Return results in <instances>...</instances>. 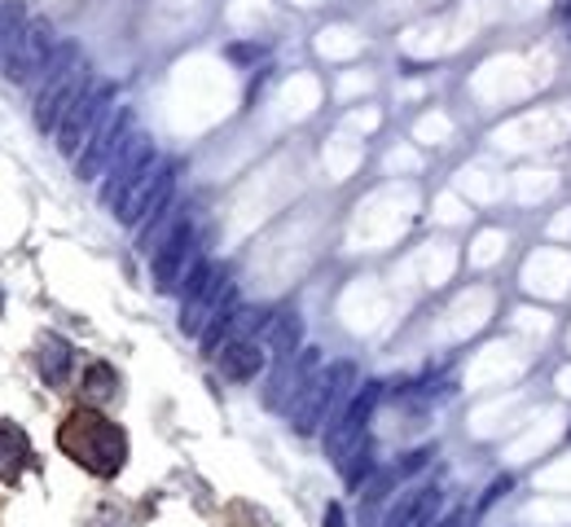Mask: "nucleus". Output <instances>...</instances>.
<instances>
[{
    "label": "nucleus",
    "instance_id": "21",
    "mask_svg": "<svg viewBox=\"0 0 571 527\" xmlns=\"http://www.w3.org/2000/svg\"><path fill=\"white\" fill-rule=\"evenodd\" d=\"M418 527H462V514H435V510H431Z\"/></svg>",
    "mask_w": 571,
    "mask_h": 527
},
{
    "label": "nucleus",
    "instance_id": "5",
    "mask_svg": "<svg viewBox=\"0 0 571 527\" xmlns=\"http://www.w3.org/2000/svg\"><path fill=\"white\" fill-rule=\"evenodd\" d=\"M110 111H114V84H88L79 97H75V105L66 111V120L58 124V150L66 154V159H79V150L97 137V128L110 120Z\"/></svg>",
    "mask_w": 571,
    "mask_h": 527
},
{
    "label": "nucleus",
    "instance_id": "16",
    "mask_svg": "<svg viewBox=\"0 0 571 527\" xmlns=\"http://www.w3.org/2000/svg\"><path fill=\"white\" fill-rule=\"evenodd\" d=\"M32 466V444L14 422H0V484L23 479V470Z\"/></svg>",
    "mask_w": 571,
    "mask_h": 527
},
{
    "label": "nucleus",
    "instance_id": "10",
    "mask_svg": "<svg viewBox=\"0 0 571 527\" xmlns=\"http://www.w3.org/2000/svg\"><path fill=\"white\" fill-rule=\"evenodd\" d=\"M128 137H133V111H128V105H120V111H110V120L97 128V137L79 150V159H75V176H79V180L101 176V172L110 167V159L124 150Z\"/></svg>",
    "mask_w": 571,
    "mask_h": 527
},
{
    "label": "nucleus",
    "instance_id": "7",
    "mask_svg": "<svg viewBox=\"0 0 571 527\" xmlns=\"http://www.w3.org/2000/svg\"><path fill=\"white\" fill-rule=\"evenodd\" d=\"M172 189H176V167L172 163H154V167H146L133 185H128V193L114 202V221L120 225H128V229H141L154 211H163L167 202H172Z\"/></svg>",
    "mask_w": 571,
    "mask_h": 527
},
{
    "label": "nucleus",
    "instance_id": "18",
    "mask_svg": "<svg viewBox=\"0 0 571 527\" xmlns=\"http://www.w3.org/2000/svg\"><path fill=\"white\" fill-rule=\"evenodd\" d=\"M27 23H32V14H27L23 0H5V5H0V66H5V58L14 53Z\"/></svg>",
    "mask_w": 571,
    "mask_h": 527
},
{
    "label": "nucleus",
    "instance_id": "11",
    "mask_svg": "<svg viewBox=\"0 0 571 527\" xmlns=\"http://www.w3.org/2000/svg\"><path fill=\"white\" fill-rule=\"evenodd\" d=\"M159 163V154H154V141L146 137V133H133L128 141H124V150L110 159V167H105V180H101V202L105 206H114L124 193H128V185L146 172V167H154Z\"/></svg>",
    "mask_w": 571,
    "mask_h": 527
},
{
    "label": "nucleus",
    "instance_id": "4",
    "mask_svg": "<svg viewBox=\"0 0 571 527\" xmlns=\"http://www.w3.org/2000/svg\"><path fill=\"white\" fill-rule=\"evenodd\" d=\"M234 299H238V290H234V281H228V268L211 264V260H198L194 273L185 277V286H181V330L189 339H202L211 316Z\"/></svg>",
    "mask_w": 571,
    "mask_h": 527
},
{
    "label": "nucleus",
    "instance_id": "19",
    "mask_svg": "<svg viewBox=\"0 0 571 527\" xmlns=\"http://www.w3.org/2000/svg\"><path fill=\"white\" fill-rule=\"evenodd\" d=\"M66 374H71V343L58 339V335H49L40 343V378L58 387V382H66Z\"/></svg>",
    "mask_w": 571,
    "mask_h": 527
},
{
    "label": "nucleus",
    "instance_id": "3",
    "mask_svg": "<svg viewBox=\"0 0 571 527\" xmlns=\"http://www.w3.org/2000/svg\"><path fill=\"white\" fill-rule=\"evenodd\" d=\"M88 88V66L79 62V49L75 45H58L49 71H45V84L36 92V105H32V115H36V128L40 133H58V124L66 120V111L75 105V97Z\"/></svg>",
    "mask_w": 571,
    "mask_h": 527
},
{
    "label": "nucleus",
    "instance_id": "1",
    "mask_svg": "<svg viewBox=\"0 0 571 527\" xmlns=\"http://www.w3.org/2000/svg\"><path fill=\"white\" fill-rule=\"evenodd\" d=\"M58 444H62V453L75 462V466H84L88 475H97V479H114L124 470V462H128V436L114 427L110 417H101L97 409H75L66 422H62V431H58Z\"/></svg>",
    "mask_w": 571,
    "mask_h": 527
},
{
    "label": "nucleus",
    "instance_id": "9",
    "mask_svg": "<svg viewBox=\"0 0 571 527\" xmlns=\"http://www.w3.org/2000/svg\"><path fill=\"white\" fill-rule=\"evenodd\" d=\"M53 53H58V36H53L49 18H32V23L23 27V36H18V45H14V53L5 58V66H0V71H5L14 84H32L36 75H45V71H49Z\"/></svg>",
    "mask_w": 571,
    "mask_h": 527
},
{
    "label": "nucleus",
    "instance_id": "17",
    "mask_svg": "<svg viewBox=\"0 0 571 527\" xmlns=\"http://www.w3.org/2000/svg\"><path fill=\"white\" fill-rule=\"evenodd\" d=\"M84 404H110L114 396H120V374H114L105 361H97V365H88L84 369Z\"/></svg>",
    "mask_w": 571,
    "mask_h": 527
},
{
    "label": "nucleus",
    "instance_id": "12",
    "mask_svg": "<svg viewBox=\"0 0 571 527\" xmlns=\"http://www.w3.org/2000/svg\"><path fill=\"white\" fill-rule=\"evenodd\" d=\"M316 369H321L316 348H303V352H295V356H282L277 369H273V378H269L264 404H269V409H290V400L303 391V382H308Z\"/></svg>",
    "mask_w": 571,
    "mask_h": 527
},
{
    "label": "nucleus",
    "instance_id": "22",
    "mask_svg": "<svg viewBox=\"0 0 571 527\" xmlns=\"http://www.w3.org/2000/svg\"><path fill=\"white\" fill-rule=\"evenodd\" d=\"M325 527H348V523H343V510H338V505H325Z\"/></svg>",
    "mask_w": 571,
    "mask_h": 527
},
{
    "label": "nucleus",
    "instance_id": "8",
    "mask_svg": "<svg viewBox=\"0 0 571 527\" xmlns=\"http://www.w3.org/2000/svg\"><path fill=\"white\" fill-rule=\"evenodd\" d=\"M202 255H198V229H194V221L185 216L159 247H154V255H150V277H154V290H163V294H172V290H181L185 286V277L194 273V264H198Z\"/></svg>",
    "mask_w": 571,
    "mask_h": 527
},
{
    "label": "nucleus",
    "instance_id": "2",
    "mask_svg": "<svg viewBox=\"0 0 571 527\" xmlns=\"http://www.w3.org/2000/svg\"><path fill=\"white\" fill-rule=\"evenodd\" d=\"M352 382H357V365H352V361H334V365L316 369V374L303 382V391L290 400V409H286V413H290V427H295L299 436H312L321 422L334 417L338 404L352 400Z\"/></svg>",
    "mask_w": 571,
    "mask_h": 527
},
{
    "label": "nucleus",
    "instance_id": "20",
    "mask_svg": "<svg viewBox=\"0 0 571 527\" xmlns=\"http://www.w3.org/2000/svg\"><path fill=\"white\" fill-rule=\"evenodd\" d=\"M374 466H378V457H374V440H361L348 457L338 462V470H343V479H348V488H361V484L374 475Z\"/></svg>",
    "mask_w": 571,
    "mask_h": 527
},
{
    "label": "nucleus",
    "instance_id": "15",
    "mask_svg": "<svg viewBox=\"0 0 571 527\" xmlns=\"http://www.w3.org/2000/svg\"><path fill=\"white\" fill-rule=\"evenodd\" d=\"M260 339H264V348H269V356H295L299 352V343H303V322H299V312H269V322H264V330H260Z\"/></svg>",
    "mask_w": 571,
    "mask_h": 527
},
{
    "label": "nucleus",
    "instance_id": "6",
    "mask_svg": "<svg viewBox=\"0 0 571 527\" xmlns=\"http://www.w3.org/2000/svg\"><path fill=\"white\" fill-rule=\"evenodd\" d=\"M378 400H383V382H365L361 391H352L348 404L338 409V417L330 422V431H325V453H330L334 466L348 457L361 440H370V422H374Z\"/></svg>",
    "mask_w": 571,
    "mask_h": 527
},
{
    "label": "nucleus",
    "instance_id": "13",
    "mask_svg": "<svg viewBox=\"0 0 571 527\" xmlns=\"http://www.w3.org/2000/svg\"><path fill=\"white\" fill-rule=\"evenodd\" d=\"M264 365H269L264 339H238V343H228V348L220 352V374H224L228 382H251V378H260Z\"/></svg>",
    "mask_w": 571,
    "mask_h": 527
},
{
    "label": "nucleus",
    "instance_id": "14",
    "mask_svg": "<svg viewBox=\"0 0 571 527\" xmlns=\"http://www.w3.org/2000/svg\"><path fill=\"white\" fill-rule=\"evenodd\" d=\"M431 510H439V484H418V488H409V492L387 510L383 527H418Z\"/></svg>",
    "mask_w": 571,
    "mask_h": 527
}]
</instances>
